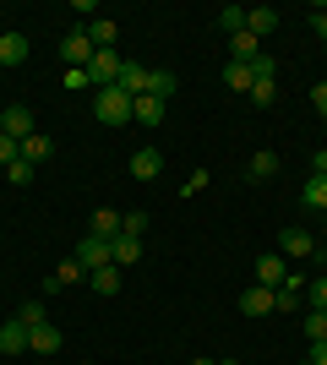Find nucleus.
<instances>
[{
    "mask_svg": "<svg viewBox=\"0 0 327 365\" xmlns=\"http://www.w3.org/2000/svg\"><path fill=\"white\" fill-rule=\"evenodd\" d=\"M131 93L115 82V88H98V98H93V115H98V125H131Z\"/></svg>",
    "mask_w": 327,
    "mask_h": 365,
    "instance_id": "obj_1",
    "label": "nucleus"
},
{
    "mask_svg": "<svg viewBox=\"0 0 327 365\" xmlns=\"http://www.w3.org/2000/svg\"><path fill=\"white\" fill-rule=\"evenodd\" d=\"M93 55H98V49H93V38H88V28H77V33H66V38H61V61H71V71H88Z\"/></svg>",
    "mask_w": 327,
    "mask_h": 365,
    "instance_id": "obj_2",
    "label": "nucleus"
},
{
    "mask_svg": "<svg viewBox=\"0 0 327 365\" xmlns=\"http://www.w3.org/2000/svg\"><path fill=\"white\" fill-rule=\"evenodd\" d=\"M251 273H256L251 284H262V289H279L284 278H289V262H284L279 251H267V257H256V267H251Z\"/></svg>",
    "mask_w": 327,
    "mask_h": 365,
    "instance_id": "obj_3",
    "label": "nucleus"
},
{
    "mask_svg": "<svg viewBox=\"0 0 327 365\" xmlns=\"http://www.w3.org/2000/svg\"><path fill=\"white\" fill-rule=\"evenodd\" d=\"M279 257L284 262H306V257H316V240L306 235V229H284L279 235Z\"/></svg>",
    "mask_w": 327,
    "mask_h": 365,
    "instance_id": "obj_4",
    "label": "nucleus"
},
{
    "mask_svg": "<svg viewBox=\"0 0 327 365\" xmlns=\"http://www.w3.org/2000/svg\"><path fill=\"white\" fill-rule=\"evenodd\" d=\"M88 76H93V88H115V82H120V55H115V49H98L93 61H88Z\"/></svg>",
    "mask_w": 327,
    "mask_h": 365,
    "instance_id": "obj_5",
    "label": "nucleus"
},
{
    "mask_svg": "<svg viewBox=\"0 0 327 365\" xmlns=\"http://www.w3.org/2000/svg\"><path fill=\"white\" fill-rule=\"evenodd\" d=\"M77 262L88 267V278H93L98 267H109V240H98V235H82V240H77Z\"/></svg>",
    "mask_w": 327,
    "mask_h": 365,
    "instance_id": "obj_6",
    "label": "nucleus"
},
{
    "mask_svg": "<svg viewBox=\"0 0 327 365\" xmlns=\"http://www.w3.org/2000/svg\"><path fill=\"white\" fill-rule=\"evenodd\" d=\"M0 131H6L11 142H28L33 137V109L28 104H11L6 115H0Z\"/></svg>",
    "mask_w": 327,
    "mask_h": 365,
    "instance_id": "obj_7",
    "label": "nucleus"
},
{
    "mask_svg": "<svg viewBox=\"0 0 327 365\" xmlns=\"http://www.w3.org/2000/svg\"><path fill=\"white\" fill-rule=\"evenodd\" d=\"M300 300H306V294H300V273H289L279 289H273V317H295Z\"/></svg>",
    "mask_w": 327,
    "mask_h": 365,
    "instance_id": "obj_8",
    "label": "nucleus"
},
{
    "mask_svg": "<svg viewBox=\"0 0 327 365\" xmlns=\"http://www.w3.org/2000/svg\"><path fill=\"white\" fill-rule=\"evenodd\" d=\"M88 235H98V240H120V235H125V218L115 213V207H93V218H88Z\"/></svg>",
    "mask_w": 327,
    "mask_h": 365,
    "instance_id": "obj_9",
    "label": "nucleus"
},
{
    "mask_svg": "<svg viewBox=\"0 0 327 365\" xmlns=\"http://www.w3.org/2000/svg\"><path fill=\"white\" fill-rule=\"evenodd\" d=\"M164 175V153L158 148H137L131 153V180H158Z\"/></svg>",
    "mask_w": 327,
    "mask_h": 365,
    "instance_id": "obj_10",
    "label": "nucleus"
},
{
    "mask_svg": "<svg viewBox=\"0 0 327 365\" xmlns=\"http://www.w3.org/2000/svg\"><path fill=\"white\" fill-rule=\"evenodd\" d=\"M61 327H55V322H38V327H28V349L33 354H61Z\"/></svg>",
    "mask_w": 327,
    "mask_h": 365,
    "instance_id": "obj_11",
    "label": "nucleus"
},
{
    "mask_svg": "<svg viewBox=\"0 0 327 365\" xmlns=\"http://www.w3.org/2000/svg\"><path fill=\"white\" fill-rule=\"evenodd\" d=\"M66 284H88V267H82L77 257H66L61 267H55V273L44 278V289H49V294H55V289H66Z\"/></svg>",
    "mask_w": 327,
    "mask_h": 365,
    "instance_id": "obj_12",
    "label": "nucleus"
},
{
    "mask_svg": "<svg viewBox=\"0 0 327 365\" xmlns=\"http://www.w3.org/2000/svg\"><path fill=\"white\" fill-rule=\"evenodd\" d=\"M109 262H115L120 273H125V267H137V262H142V240H137V235H120V240H109Z\"/></svg>",
    "mask_w": 327,
    "mask_h": 365,
    "instance_id": "obj_13",
    "label": "nucleus"
},
{
    "mask_svg": "<svg viewBox=\"0 0 327 365\" xmlns=\"http://www.w3.org/2000/svg\"><path fill=\"white\" fill-rule=\"evenodd\" d=\"M28 55H33L28 33H0V66H22Z\"/></svg>",
    "mask_w": 327,
    "mask_h": 365,
    "instance_id": "obj_14",
    "label": "nucleus"
},
{
    "mask_svg": "<svg viewBox=\"0 0 327 365\" xmlns=\"http://www.w3.org/2000/svg\"><path fill=\"white\" fill-rule=\"evenodd\" d=\"M0 354H28V322H0Z\"/></svg>",
    "mask_w": 327,
    "mask_h": 365,
    "instance_id": "obj_15",
    "label": "nucleus"
},
{
    "mask_svg": "<svg viewBox=\"0 0 327 365\" xmlns=\"http://www.w3.org/2000/svg\"><path fill=\"white\" fill-rule=\"evenodd\" d=\"M131 120H137V125H164V98L142 93L137 104H131Z\"/></svg>",
    "mask_w": 327,
    "mask_h": 365,
    "instance_id": "obj_16",
    "label": "nucleus"
},
{
    "mask_svg": "<svg viewBox=\"0 0 327 365\" xmlns=\"http://www.w3.org/2000/svg\"><path fill=\"white\" fill-rule=\"evenodd\" d=\"M240 311H246V317H273V289L251 284V289L240 294Z\"/></svg>",
    "mask_w": 327,
    "mask_h": 365,
    "instance_id": "obj_17",
    "label": "nucleus"
},
{
    "mask_svg": "<svg viewBox=\"0 0 327 365\" xmlns=\"http://www.w3.org/2000/svg\"><path fill=\"white\" fill-rule=\"evenodd\" d=\"M300 202H306V213L322 218V213H327V175H311V180H306V191H300Z\"/></svg>",
    "mask_w": 327,
    "mask_h": 365,
    "instance_id": "obj_18",
    "label": "nucleus"
},
{
    "mask_svg": "<svg viewBox=\"0 0 327 365\" xmlns=\"http://www.w3.org/2000/svg\"><path fill=\"white\" fill-rule=\"evenodd\" d=\"M120 88L131 93V98H142V93H147V66H137V61H120Z\"/></svg>",
    "mask_w": 327,
    "mask_h": 365,
    "instance_id": "obj_19",
    "label": "nucleus"
},
{
    "mask_svg": "<svg viewBox=\"0 0 327 365\" xmlns=\"http://www.w3.org/2000/svg\"><path fill=\"white\" fill-rule=\"evenodd\" d=\"M246 175H251V180H273V175H279V153H273V148H256Z\"/></svg>",
    "mask_w": 327,
    "mask_h": 365,
    "instance_id": "obj_20",
    "label": "nucleus"
},
{
    "mask_svg": "<svg viewBox=\"0 0 327 365\" xmlns=\"http://www.w3.org/2000/svg\"><path fill=\"white\" fill-rule=\"evenodd\" d=\"M22 158H28V164L38 169V164H44V158H55V142H49L44 131H33V137L22 142Z\"/></svg>",
    "mask_w": 327,
    "mask_h": 365,
    "instance_id": "obj_21",
    "label": "nucleus"
},
{
    "mask_svg": "<svg viewBox=\"0 0 327 365\" xmlns=\"http://www.w3.org/2000/svg\"><path fill=\"white\" fill-rule=\"evenodd\" d=\"M279 28V11L273 6H256V11H246V33H256V38H267V33Z\"/></svg>",
    "mask_w": 327,
    "mask_h": 365,
    "instance_id": "obj_22",
    "label": "nucleus"
},
{
    "mask_svg": "<svg viewBox=\"0 0 327 365\" xmlns=\"http://www.w3.org/2000/svg\"><path fill=\"white\" fill-rule=\"evenodd\" d=\"M251 82H256V76H251L246 61H229V66H224V88H229V93H251Z\"/></svg>",
    "mask_w": 327,
    "mask_h": 365,
    "instance_id": "obj_23",
    "label": "nucleus"
},
{
    "mask_svg": "<svg viewBox=\"0 0 327 365\" xmlns=\"http://www.w3.org/2000/svg\"><path fill=\"white\" fill-rule=\"evenodd\" d=\"M229 55H234V61H256V55H262V38H256V33H234V38H229Z\"/></svg>",
    "mask_w": 327,
    "mask_h": 365,
    "instance_id": "obj_24",
    "label": "nucleus"
},
{
    "mask_svg": "<svg viewBox=\"0 0 327 365\" xmlns=\"http://www.w3.org/2000/svg\"><path fill=\"white\" fill-rule=\"evenodd\" d=\"M213 22H218V33H229V38H234V33H246V6H224Z\"/></svg>",
    "mask_w": 327,
    "mask_h": 365,
    "instance_id": "obj_25",
    "label": "nucleus"
},
{
    "mask_svg": "<svg viewBox=\"0 0 327 365\" xmlns=\"http://www.w3.org/2000/svg\"><path fill=\"white\" fill-rule=\"evenodd\" d=\"M175 88H180V82H175V71H147V93H153V98H164V104H170Z\"/></svg>",
    "mask_w": 327,
    "mask_h": 365,
    "instance_id": "obj_26",
    "label": "nucleus"
},
{
    "mask_svg": "<svg viewBox=\"0 0 327 365\" xmlns=\"http://www.w3.org/2000/svg\"><path fill=\"white\" fill-rule=\"evenodd\" d=\"M88 284H93L98 294H120V267H115V262H109V267H98V273L88 278Z\"/></svg>",
    "mask_w": 327,
    "mask_h": 365,
    "instance_id": "obj_27",
    "label": "nucleus"
},
{
    "mask_svg": "<svg viewBox=\"0 0 327 365\" xmlns=\"http://www.w3.org/2000/svg\"><path fill=\"white\" fill-rule=\"evenodd\" d=\"M88 38H93V49H115V22H109V16L88 22Z\"/></svg>",
    "mask_w": 327,
    "mask_h": 365,
    "instance_id": "obj_28",
    "label": "nucleus"
},
{
    "mask_svg": "<svg viewBox=\"0 0 327 365\" xmlns=\"http://www.w3.org/2000/svg\"><path fill=\"white\" fill-rule=\"evenodd\" d=\"M306 344H327V311H311V317H306Z\"/></svg>",
    "mask_w": 327,
    "mask_h": 365,
    "instance_id": "obj_29",
    "label": "nucleus"
},
{
    "mask_svg": "<svg viewBox=\"0 0 327 365\" xmlns=\"http://www.w3.org/2000/svg\"><path fill=\"white\" fill-rule=\"evenodd\" d=\"M246 98H251L256 109H267L273 98H279V82H251V93H246Z\"/></svg>",
    "mask_w": 327,
    "mask_h": 365,
    "instance_id": "obj_30",
    "label": "nucleus"
},
{
    "mask_svg": "<svg viewBox=\"0 0 327 365\" xmlns=\"http://www.w3.org/2000/svg\"><path fill=\"white\" fill-rule=\"evenodd\" d=\"M16 158H22V142H11L6 131H0V169H11Z\"/></svg>",
    "mask_w": 327,
    "mask_h": 365,
    "instance_id": "obj_31",
    "label": "nucleus"
},
{
    "mask_svg": "<svg viewBox=\"0 0 327 365\" xmlns=\"http://www.w3.org/2000/svg\"><path fill=\"white\" fill-rule=\"evenodd\" d=\"M306 305H311V311H327V278H316L311 289H306Z\"/></svg>",
    "mask_w": 327,
    "mask_h": 365,
    "instance_id": "obj_32",
    "label": "nucleus"
},
{
    "mask_svg": "<svg viewBox=\"0 0 327 365\" xmlns=\"http://www.w3.org/2000/svg\"><path fill=\"white\" fill-rule=\"evenodd\" d=\"M16 322H28V327H38V322H44V300H28L22 311H16Z\"/></svg>",
    "mask_w": 327,
    "mask_h": 365,
    "instance_id": "obj_33",
    "label": "nucleus"
},
{
    "mask_svg": "<svg viewBox=\"0 0 327 365\" xmlns=\"http://www.w3.org/2000/svg\"><path fill=\"white\" fill-rule=\"evenodd\" d=\"M6 180H11V185H28L33 180V164H28V158H16V164L6 169Z\"/></svg>",
    "mask_w": 327,
    "mask_h": 365,
    "instance_id": "obj_34",
    "label": "nucleus"
},
{
    "mask_svg": "<svg viewBox=\"0 0 327 365\" xmlns=\"http://www.w3.org/2000/svg\"><path fill=\"white\" fill-rule=\"evenodd\" d=\"M66 88L82 93V88H93V76H88V71H71V66H66Z\"/></svg>",
    "mask_w": 327,
    "mask_h": 365,
    "instance_id": "obj_35",
    "label": "nucleus"
},
{
    "mask_svg": "<svg viewBox=\"0 0 327 365\" xmlns=\"http://www.w3.org/2000/svg\"><path fill=\"white\" fill-rule=\"evenodd\" d=\"M125 235H137V240H142V235H147V213H125Z\"/></svg>",
    "mask_w": 327,
    "mask_h": 365,
    "instance_id": "obj_36",
    "label": "nucleus"
},
{
    "mask_svg": "<svg viewBox=\"0 0 327 365\" xmlns=\"http://www.w3.org/2000/svg\"><path fill=\"white\" fill-rule=\"evenodd\" d=\"M311 104H316V115L327 120V82H316V88H311Z\"/></svg>",
    "mask_w": 327,
    "mask_h": 365,
    "instance_id": "obj_37",
    "label": "nucleus"
},
{
    "mask_svg": "<svg viewBox=\"0 0 327 365\" xmlns=\"http://www.w3.org/2000/svg\"><path fill=\"white\" fill-rule=\"evenodd\" d=\"M202 185H207V169H197V175H191V180H186V191H180V197H197Z\"/></svg>",
    "mask_w": 327,
    "mask_h": 365,
    "instance_id": "obj_38",
    "label": "nucleus"
},
{
    "mask_svg": "<svg viewBox=\"0 0 327 365\" xmlns=\"http://www.w3.org/2000/svg\"><path fill=\"white\" fill-rule=\"evenodd\" d=\"M311 28H316V38H322V44H327V6H322V11H316V16H311Z\"/></svg>",
    "mask_w": 327,
    "mask_h": 365,
    "instance_id": "obj_39",
    "label": "nucleus"
},
{
    "mask_svg": "<svg viewBox=\"0 0 327 365\" xmlns=\"http://www.w3.org/2000/svg\"><path fill=\"white\" fill-rule=\"evenodd\" d=\"M311 175H327V148H316V158H311Z\"/></svg>",
    "mask_w": 327,
    "mask_h": 365,
    "instance_id": "obj_40",
    "label": "nucleus"
},
{
    "mask_svg": "<svg viewBox=\"0 0 327 365\" xmlns=\"http://www.w3.org/2000/svg\"><path fill=\"white\" fill-rule=\"evenodd\" d=\"M316 262H322V278H327V245H322V251H316Z\"/></svg>",
    "mask_w": 327,
    "mask_h": 365,
    "instance_id": "obj_41",
    "label": "nucleus"
},
{
    "mask_svg": "<svg viewBox=\"0 0 327 365\" xmlns=\"http://www.w3.org/2000/svg\"><path fill=\"white\" fill-rule=\"evenodd\" d=\"M191 365H218V360H191Z\"/></svg>",
    "mask_w": 327,
    "mask_h": 365,
    "instance_id": "obj_42",
    "label": "nucleus"
},
{
    "mask_svg": "<svg viewBox=\"0 0 327 365\" xmlns=\"http://www.w3.org/2000/svg\"><path fill=\"white\" fill-rule=\"evenodd\" d=\"M322 235H327V213H322Z\"/></svg>",
    "mask_w": 327,
    "mask_h": 365,
    "instance_id": "obj_43",
    "label": "nucleus"
},
{
    "mask_svg": "<svg viewBox=\"0 0 327 365\" xmlns=\"http://www.w3.org/2000/svg\"><path fill=\"white\" fill-rule=\"evenodd\" d=\"M306 365H311V360H306Z\"/></svg>",
    "mask_w": 327,
    "mask_h": 365,
    "instance_id": "obj_44",
    "label": "nucleus"
}]
</instances>
